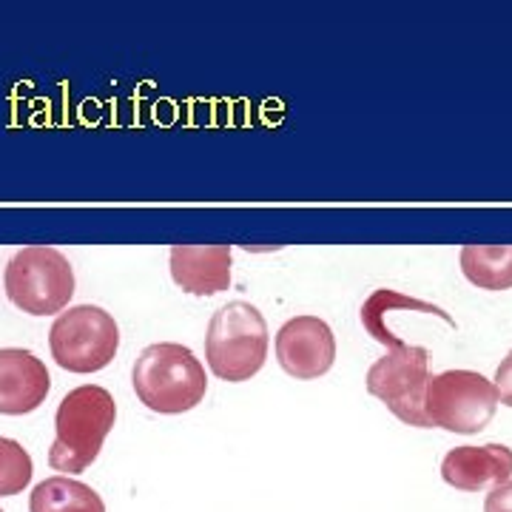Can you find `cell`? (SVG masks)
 Returning a JSON list of instances; mask_svg holds the SVG:
<instances>
[{"label": "cell", "instance_id": "16", "mask_svg": "<svg viewBox=\"0 0 512 512\" xmlns=\"http://www.w3.org/2000/svg\"><path fill=\"white\" fill-rule=\"evenodd\" d=\"M495 390H498V399L512 407V350L507 353V359H501V365L495 370Z\"/></svg>", "mask_w": 512, "mask_h": 512}, {"label": "cell", "instance_id": "7", "mask_svg": "<svg viewBox=\"0 0 512 512\" xmlns=\"http://www.w3.org/2000/svg\"><path fill=\"white\" fill-rule=\"evenodd\" d=\"M427 350L416 345H402L384 353L367 370V393L382 399L387 410L410 427H430L424 419V387H427Z\"/></svg>", "mask_w": 512, "mask_h": 512}, {"label": "cell", "instance_id": "9", "mask_svg": "<svg viewBox=\"0 0 512 512\" xmlns=\"http://www.w3.org/2000/svg\"><path fill=\"white\" fill-rule=\"evenodd\" d=\"M52 390V376L32 350H0V413L26 416L46 402Z\"/></svg>", "mask_w": 512, "mask_h": 512}, {"label": "cell", "instance_id": "2", "mask_svg": "<svg viewBox=\"0 0 512 512\" xmlns=\"http://www.w3.org/2000/svg\"><path fill=\"white\" fill-rule=\"evenodd\" d=\"M137 399L154 413L177 416L188 413L205 399L208 376L202 362L177 342L148 345L131 370Z\"/></svg>", "mask_w": 512, "mask_h": 512}, {"label": "cell", "instance_id": "5", "mask_svg": "<svg viewBox=\"0 0 512 512\" xmlns=\"http://www.w3.org/2000/svg\"><path fill=\"white\" fill-rule=\"evenodd\" d=\"M498 390L476 370H444L427 379L424 419L447 433H481L498 410Z\"/></svg>", "mask_w": 512, "mask_h": 512}, {"label": "cell", "instance_id": "13", "mask_svg": "<svg viewBox=\"0 0 512 512\" xmlns=\"http://www.w3.org/2000/svg\"><path fill=\"white\" fill-rule=\"evenodd\" d=\"M29 512H106V504L89 484L69 476H52L32 490Z\"/></svg>", "mask_w": 512, "mask_h": 512}, {"label": "cell", "instance_id": "14", "mask_svg": "<svg viewBox=\"0 0 512 512\" xmlns=\"http://www.w3.org/2000/svg\"><path fill=\"white\" fill-rule=\"evenodd\" d=\"M461 271L481 291L512 288V245H464Z\"/></svg>", "mask_w": 512, "mask_h": 512}, {"label": "cell", "instance_id": "10", "mask_svg": "<svg viewBox=\"0 0 512 512\" xmlns=\"http://www.w3.org/2000/svg\"><path fill=\"white\" fill-rule=\"evenodd\" d=\"M512 476V450L504 444L456 447L441 461V478L461 493H481L507 484Z\"/></svg>", "mask_w": 512, "mask_h": 512}, {"label": "cell", "instance_id": "3", "mask_svg": "<svg viewBox=\"0 0 512 512\" xmlns=\"http://www.w3.org/2000/svg\"><path fill=\"white\" fill-rule=\"evenodd\" d=\"M268 322L251 302H228L211 316L205 359L222 382H248L268 359Z\"/></svg>", "mask_w": 512, "mask_h": 512}, {"label": "cell", "instance_id": "12", "mask_svg": "<svg viewBox=\"0 0 512 512\" xmlns=\"http://www.w3.org/2000/svg\"><path fill=\"white\" fill-rule=\"evenodd\" d=\"M396 308H404V311H419V313H433V316H441L444 322H450V325H456L453 322V316L450 313H444L436 305H430V302H424V299H416V296H407V293L399 291H390V288H379V291L373 293L370 299H367L365 305H362V325L365 330L387 350L393 348H402L404 342L393 333V330L384 325V319H387V313L396 311Z\"/></svg>", "mask_w": 512, "mask_h": 512}, {"label": "cell", "instance_id": "17", "mask_svg": "<svg viewBox=\"0 0 512 512\" xmlns=\"http://www.w3.org/2000/svg\"><path fill=\"white\" fill-rule=\"evenodd\" d=\"M484 512H512V481L495 487L484 501Z\"/></svg>", "mask_w": 512, "mask_h": 512}, {"label": "cell", "instance_id": "6", "mask_svg": "<svg viewBox=\"0 0 512 512\" xmlns=\"http://www.w3.org/2000/svg\"><path fill=\"white\" fill-rule=\"evenodd\" d=\"M49 348L63 370L97 373L114 362L120 348V328L103 308L77 305L55 319L49 330Z\"/></svg>", "mask_w": 512, "mask_h": 512}, {"label": "cell", "instance_id": "11", "mask_svg": "<svg viewBox=\"0 0 512 512\" xmlns=\"http://www.w3.org/2000/svg\"><path fill=\"white\" fill-rule=\"evenodd\" d=\"M171 279L194 296H214L231 288V245H174Z\"/></svg>", "mask_w": 512, "mask_h": 512}, {"label": "cell", "instance_id": "4", "mask_svg": "<svg viewBox=\"0 0 512 512\" xmlns=\"http://www.w3.org/2000/svg\"><path fill=\"white\" fill-rule=\"evenodd\" d=\"M9 302L32 316L60 313L74 296V268L49 245H29L6 262L3 274Z\"/></svg>", "mask_w": 512, "mask_h": 512}, {"label": "cell", "instance_id": "15", "mask_svg": "<svg viewBox=\"0 0 512 512\" xmlns=\"http://www.w3.org/2000/svg\"><path fill=\"white\" fill-rule=\"evenodd\" d=\"M32 473L35 464L29 450H23L20 441L0 436V498L23 493L32 481Z\"/></svg>", "mask_w": 512, "mask_h": 512}, {"label": "cell", "instance_id": "1", "mask_svg": "<svg viewBox=\"0 0 512 512\" xmlns=\"http://www.w3.org/2000/svg\"><path fill=\"white\" fill-rule=\"evenodd\" d=\"M114 421H117V404L106 387L83 384L66 393L57 407V436L49 447L52 470L72 476L92 467L103 450V441L109 439Z\"/></svg>", "mask_w": 512, "mask_h": 512}, {"label": "cell", "instance_id": "18", "mask_svg": "<svg viewBox=\"0 0 512 512\" xmlns=\"http://www.w3.org/2000/svg\"><path fill=\"white\" fill-rule=\"evenodd\" d=\"M0 512H3V510H0Z\"/></svg>", "mask_w": 512, "mask_h": 512}, {"label": "cell", "instance_id": "8", "mask_svg": "<svg viewBox=\"0 0 512 512\" xmlns=\"http://www.w3.org/2000/svg\"><path fill=\"white\" fill-rule=\"evenodd\" d=\"M276 362L279 367L302 382L325 376L336 362V339L325 319L296 316L288 319L276 333Z\"/></svg>", "mask_w": 512, "mask_h": 512}]
</instances>
